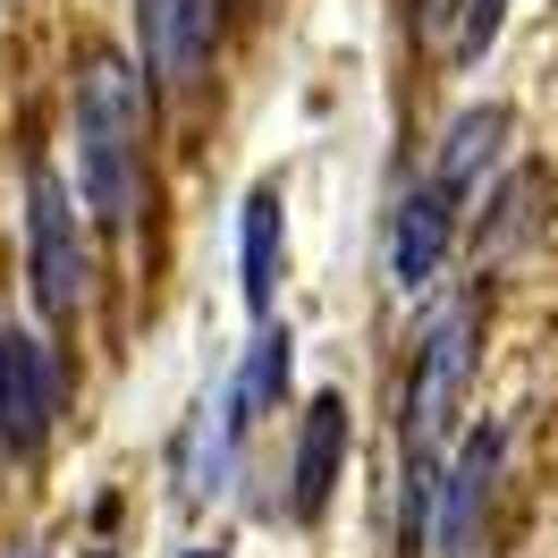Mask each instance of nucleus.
<instances>
[{"label":"nucleus","instance_id":"obj_5","mask_svg":"<svg viewBox=\"0 0 558 558\" xmlns=\"http://www.w3.org/2000/svg\"><path fill=\"white\" fill-rule=\"evenodd\" d=\"M449 238H457V211L440 204L432 178H415V186L398 195V220H389V279H398V296H432V288H440Z\"/></svg>","mask_w":558,"mask_h":558},{"label":"nucleus","instance_id":"obj_7","mask_svg":"<svg viewBox=\"0 0 558 558\" xmlns=\"http://www.w3.org/2000/svg\"><path fill=\"white\" fill-rule=\"evenodd\" d=\"M499 144H508V110L483 102V110H457L449 136H440V161H432V186H440V204L465 211L474 195H483L490 161H499Z\"/></svg>","mask_w":558,"mask_h":558},{"label":"nucleus","instance_id":"obj_16","mask_svg":"<svg viewBox=\"0 0 558 558\" xmlns=\"http://www.w3.org/2000/svg\"><path fill=\"white\" fill-rule=\"evenodd\" d=\"M17 558H43V550H17Z\"/></svg>","mask_w":558,"mask_h":558},{"label":"nucleus","instance_id":"obj_4","mask_svg":"<svg viewBox=\"0 0 558 558\" xmlns=\"http://www.w3.org/2000/svg\"><path fill=\"white\" fill-rule=\"evenodd\" d=\"M60 423V364L35 330L0 322V457H35Z\"/></svg>","mask_w":558,"mask_h":558},{"label":"nucleus","instance_id":"obj_12","mask_svg":"<svg viewBox=\"0 0 558 558\" xmlns=\"http://www.w3.org/2000/svg\"><path fill=\"white\" fill-rule=\"evenodd\" d=\"M542 195H550L542 170H517V178H508V186L490 195V220H483V238H474V263H508V254L542 229Z\"/></svg>","mask_w":558,"mask_h":558},{"label":"nucleus","instance_id":"obj_6","mask_svg":"<svg viewBox=\"0 0 558 558\" xmlns=\"http://www.w3.org/2000/svg\"><path fill=\"white\" fill-rule=\"evenodd\" d=\"M490 483H499V432H474L457 465L440 474V517H432V542L440 558H465L474 533H483V508H490Z\"/></svg>","mask_w":558,"mask_h":558},{"label":"nucleus","instance_id":"obj_10","mask_svg":"<svg viewBox=\"0 0 558 558\" xmlns=\"http://www.w3.org/2000/svg\"><path fill=\"white\" fill-rule=\"evenodd\" d=\"M136 35H144V69L161 76V85H195L204 43H211L195 0H136Z\"/></svg>","mask_w":558,"mask_h":558},{"label":"nucleus","instance_id":"obj_11","mask_svg":"<svg viewBox=\"0 0 558 558\" xmlns=\"http://www.w3.org/2000/svg\"><path fill=\"white\" fill-rule=\"evenodd\" d=\"M279 389H288V330L263 322V330H254V348H245V364H238V381L220 389V398H229V423L254 432V423L279 407Z\"/></svg>","mask_w":558,"mask_h":558},{"label":"nucleus","instance_id":"obj_9","mask_svg":"<svg viewBox=\"0 0 558 558\" xmlns=\"http://www.w3.org/2000/svg\"><path fill=\"white\" fill-rule=\"evenodd\" d=\"M339 457H348V398L322 389L314 407H305V432H296V490H288L296 517H322V499L339 483Z\"/></svg>","mask_w":558,"mask_h":558},{"label":"nucleus","instance_id":"obj_14","mask_svg":"<svg viewBox=\"0 0 558 558\" xmlns=\"http://www.w3.org/2000/svg\"><path fill=\"white\" fill-rule=\"evenodd\" d=\"M499 26H508V0H457L449 9V60L457 69H483V51L499 43Z\"/></svg>","mask_w":558,"mask_h":558},{"label":"nucleus","instance_id":"obj_1","mask_svg":"<svg viewBox=\"0 0 558 558\" xmlns=\"http://www.w3.org/2000/svg\"><path fill=\"white\" fill-rule=\"evenodd\" d=\"M76 186L94 229L128 238L144 211V76L119 51H85L76 76Z\"/></svg>","mask_w":558,"mask_h":558},{"label":"nucleus","instance_id":"obj_2","mask_svg":"<svg viewBox=\"0 0 558 558\" xmlns=\"http://www.w3.org/2000/svg\"><path fill=\"white\" fill-rule=\"evenodd\" d=\"M474 330H483V314L449 305L415 348V389H407V457L415 465H440V440L457 432V407H465V381H474Z\"/></svg>","mask_w":558,"mask_h":558},{"label":"nucleus","instance_id":"obj_8","mask_svg":"<svg viewBox=\"0 0 558 558\" xmlns=\"http://www.w3.org/2000/svg\"><path fill=\"white\" fill-rule=\"evenodd\" d=\"M238 483V423H229V398H204L195 423L178 432V499H220Z\"/></svg>","mask_w":558,"mask_h":558},{"label":"nucleus","instance_id":"obj_15","mask_svg":"<svg viewBox=\"0 0 558 558\" xmlns=\"http://www.w3.org/2000/svg\"><path fill=\"white\" fill-rule=\"evenodd\" d=\"M178 558H229V550H220V542H195V550H178Z\"/></svg>","mask_w":558,"mask_h":558},{"label":"nucleus","instance_id":"obj_13","mask_svg":"<svg viewBox=\"0 0 558 558\" xmlns=\"http://www.w3.org/2000/svg\"><path fill=\"white\" fill-rule=\"evenodd\" d=\"M245 305L254 314H271V296H279V186H254L245 195Z\"/></svg>","mask_w":558,"mask_h":558},{"label":"nucleus","instance_id":"obj_3","mask_svg":"<svg viewBox=\"0 0 558 558\" xmlns=\"http://www.w3.org/2000/svg\"><path fill=\"white\" fill-rule=\"evenodd\" d=\"M26 263H35V305L43 322H69L85 305V229H76V195L60 170H26Z\"/></svg>","mask_w":558,"mask_h":558}]
</instances>
